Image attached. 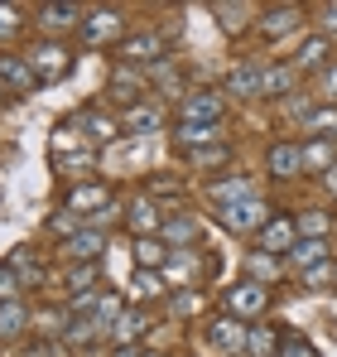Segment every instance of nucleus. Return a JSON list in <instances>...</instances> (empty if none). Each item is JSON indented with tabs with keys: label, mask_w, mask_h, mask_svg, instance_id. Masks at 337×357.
I'll list each match as a JSON object with an SVG mask.
<instances>
[{
	"label": "nucleus",
	"mask_w": 337,
	"mask_h": 357,
	"mask_svg": "<svg viewBox=\"0 0 337 357\" xmlns=\"http://www.w3.org/2000/svg\"><path fill=\"white\" fill-rule=\"evenodd\" d=\"M226 160H231V145H226V140L203 145V150H193V155H188V165H193V169H222Z\"/></svg>",
	"instance_id": "nucleus-38"
},
{
	"label": "nucleus",
	"mask_w": 337,
	"mask_h": 357,
	"mask_svg": "<svg viewBox=\"0 0 337 357\" xmlns=\"http://www.w3.org/2000/svg\"><path fill=\"white\" fill-rule=\"evenodd\" d=\"M207 198H212L217 213H222V208L241 203V198H256V188H251V178H246V174H226V178H212V183H207Z\"/></svg>",
	"instance_id": "nucleus-25"
},
{
	"label": "nucleus",
	"mask_w": 337,
	"mask_h": 357,
	"mask_svg": "<svg viewBox=\"0 0 337 357\" xmlns=\"http://www.w3.org/2000/svg\"><path fill=\"white\" fill-rule=\"evenodd\" d=\"M82 44H120L125 39V10H116V5H97V10H87V20H82Z\"/></svg>",
	"instance_id": "nucleus-6"
},
{
	"label": "nucleus",
	"mask_w": 337,
	"mask_h": 357,
	"mask_svg": "<svg viewBox=\"0 0 337 357\" xmlns=\"http://www.w3.org/2000/svg\"><path fill=\"white\" fill-rule=\"evenodd\" d=\"M333 285H337V261H333Z\"/></svg>",
	"instance_id": "nucleus-49"
},
{
	"label": "nucleus",
	"mask_w": 337,
	"mask_h": 357,
	"mask_svg": "<svg viewBox=\"0 0 337 357\" xmlns=\"http://www.w3.org/2000/svg\"><path fill=\"white\" fill-rule=\"evenodd\" d=\"M222 140V126H193V121H173V145L183 155L203 150V145H217Z\"/></svg>",
	"instance_id": "nucleus-24"
},
{
	"label": "nucleus",
	"mask_w": 337,
	"mask_h": 357,
	"mask_svg": "<svg viewBox=\"0 0 337 357\" xmlns=\"http://www.w3.org/2000/svg\"><path fill=\"white\" fill-rule=\"evenodd\" d=\"M34 15H39V29H44V34L72 29V24L82 29V20H87V10H82V5H72V0H49V5H39Z\"/></svg>",
	"instance_id": "nucleus-20"
},
{
	"label": "nucleus",
	"mask_w": 337,
	"mask_h": 357,
	"mask_svg": "<svg viewBox=\"0 0 337 357\" xmlns=\"http://www.w3.org/2000/svg\"><path fill=\"white\" fill-rule=\"evenodd\" d=\"M318 97H323L328 107H337V63L328 73H318Z\"/></svg>",
	"instance_id": "nucleus-45"
},
{
	"label": "nucleus",
	"mask_w": 337,
	"mask_h": 357,
	"mask_svg": "<svg viewBox=\"0 0 337 357\" xmlns=\"http://www.w3.org/2000/svg\"><path fill=\"white\" fill-rule=\"evenodd\" d=\"M337 165V140H328V135H313V140H304V174L313 169V174L323 178L328 169Z\"/></svg>",
	"instance_id": "nucleus-27"
},
{
	"label": "nucleus",
	"mask_w": 337,
	"mask_h": 357,
	"mask_svg": "<svg viewBox=\"0 0 337 357\" xmlns=\"http://www.w3.org/2000/svg\"><path fill=\"white\" fill-rule=\"evenodd\" d=\"M333 63H337V59H333V39H328L323 29H318V34H308V39L299 44V54H294V68H299V77H308V73L318 77V73H328Z\"/></svg>",
	"instance_id": "nucleus-15"
},
{
	"label": "nucleus",
	"mask_w": 337,
	"mask_h": 357,
	"mask_svg": "<svg viewBox=\"0 0 337 357\" xmlns=\"http://www.w3.org/2000/svg\"><path fill=\"white\" fill-rule=\"evenodd\" d=\"M145 357H168V353H145Z\"/></svg>",
	"instance_id": "nucleus-50"
},
{
	"label": "nucleus",
	"mask_w": 337,
	"mask_h": 357,
	"mask_svg": "<svg viewBox=\"0 0 337 357\" xmlns=\"http://www.w3.org/2000/svg\"><path fill=\"white\" fill-rule=\"evenodd\" d=\"M24 59H29V68H34L39 87H44V82H58V77H68V73H72V49H68V44H58V39H39Z\"/></svg>",
	"instance_id": "nucleus-2"
},
{
	"label": "nucleus",
	"mask_w": 337,
	"mask_h": 357,
	"mask_svg": "<svg viewBox=\"0 0 337 357\" xmlns=\"http://www.w3.org/2000/svg\"><path fill=\"white\" fill-rule=\"evenodd\" d=\"M5 97H10V92H5V87H0V102H5Z\"/></svg>",
	"instance_id": "nucleus-51"
},
{
	"label": "nucleus",
	"mask_w": 337,
	"mask_h": 357,
	"mask_svg": "<svg viewBox=\"0 0 337 357\" xmlns=\"http://www.w3.org/2000/svg\"><path fill=\"white\" fill-rule=\"evenodd\" d=\"M265 169H270V178H280V183L304 178V140H275L265 150Z\"/></svg>",
	"instance_id": "nucleus-10"
},
{
	"label": "nucleus",
	"mask_w": 337,
	"mask_h": 357,
	"mask_svg": "<svg viewBox=\"0 0 337 357\" xmlns=\"http://www.w3.org/2000/svg\"><path fill=\"white\" fill-rule=\"evenodd\" d=\"M72 121H77V130H82V135H87V140L97 145V150H102V145H116V140H120V116L102 112V107H82V112H77Z\"/></svg>",
	"instance_id": "nucleus-14"
},
{
	"label": "nucleus",
	"mask_w": 337,
	"mask_h": 357,
	"mask_svg": "<svg viewBox=\"0 0 337 357\" xmlns=\"http://www.w3.org/2000/svg\"><path fill=\"white\" fill-rule=\"evenodd\" d=\"M212 15H217V24H222L226 34H246L256 10H251V5H226V0H217V5H212Z\"/></svg>",
	"instance_id": "nucleus-33"
},
{
	"label": "nucleus",
	"mask_w": 337,
	"mask_h": 357,
	"mask_svg": "<svg viewBox=\"0 0 337 357\" xmlns=\"http://www.w3.org/2000/svg\"><path fill=\"white\" fill-rule=\"evenodd\" d=\"M164 39L155 34V29H140V34H125L120 44H116V63H125V68H155V63H164Z\"/></svg>",
	"instance_id": "nucleus-4"
},
{
	"label": "nucleus",
	"mask_w": 337,
	"mask_h": 357,
	"mask_svg": "<svg viewBox=\"0 0 337 357\" xmlns=\"http://www.w3.org/2000/svg\"><path fill=\"white\" fill-rule=\"evenodd\" d=\"M145 328H150V314H145V309H125L120 324H116L107 338H111L116 348H135V338H145Z\"/></svg>",
	"instance_id": "nucleus-29"
},
{
	"label": "nucleus",
	"mask_w": 337,
	"mask_h": 357,
	"mask_svg": "<svg viewBox=\"0 0 337 357\" xmlns=\"http://www.w3.org/2000/svg\"><path fill=\"white\" fill-rule=\"evenodd\" d=\"M323 15H328V29H323V34L333 39V29H337V0H333V5H323Z\"/></svg>",
	"instance_id": "nucleus-46"
},
{
	"label": "nucleus",
	"mask_w": 337,
	"mask_h": 357,
	"mask_svg": "<svg viewBox=\"0 0 337 357\" xmlns=\"http://www.w3.org/2000/svg\"><path fill=\"white\" fill-rule=\"evenodd\" d=\"M246 333H251V328H246V319H236V314H212V319H207V343H212V348H217V353H246Z\"/></svg>",
	"instance_id": "nucleus-11"
},
{
	"label": "nucleus",
	"mask_w": 337,
	"mask_h": 357,
	"mask_svg": "<svg viewBox=\"0 0 337 357\" xmlns=\"http://www.w3.org/2000/svg\"><path fill=\"white\" fill-rule=\"evenodd\" d=\"M0 87L10 97H29L39 87V77H34V68H29L24 54H0Z\"/></svg>",
	"instance_id": "nucleus-17"
},
{
	"label": "nucleus",
	"mask_w": 337,
	"mask_h": 357,
	"mask_svg": "<svg viewBox=\"0 0 337 357\" xmlns=\"http://www.w3.org/2000/svg\"><path fill=\"white\" fill-rule=\"evenodd\" d=\"M217 218H222V227H226V232L256 237V232H260V227H265V222H270L275 213H270V203H265V198H241V203H231V208H222Z\"/></svg>",
	"instance_id": "nucleus-5"
},
{
	"label": "nucleus",
	"mask_w": 337,
	"mask_h": 357,
	"mask_svg": "<svg viewBox=\"0 0 337 357\" xmlns=\"http://www.w3.org/2000/svg\"><path fill=\"white\" fill-rule=\"evenodd\" d=\"M304 5H265L260 10V20H256V29H260V39L265 44H280L284 34H294V29H304Z\"/></svg>",
	"instance_id": "nucleus-8"
},
{
	"label": "nucleus",
	"mask_w": 337,
	"mask_h": 357,
	"mask_svg": "<svg viewBox=\"0 0 337 357\" xmlns=\"http://www.w3.org/2000/svg\"><path fill=\"white\" fill-rule=\"evenodd\" d=\"M323 188H328V193H333V198H337V165H333V169H328V174H323Z\"/></svg>",
	"instance_id": "nucleus-47"
},
{
	"label": "nucleus",
	"mask_w": 337,
	"mask_h": 357,
	"mask_svg": "<svg viewBox=\"0 0 337 357\" xmlns=\"http://www.w3.org/2000/svg\"><path fill=\"white\" fill-rule=\"evenodd\" d=\"M120 314H125V299L111 295V290H102V299H97V314H92V319H97V328H102V333H111L116 324H120Z\"/></svg>",
	"instance_id": "nucleus-36"
},
{
	"label": "nucleus",
	"mask_w": 337,
	"mask_h": 357,
	"mask_svg": "<svg viewBox=\"0 0 337 357\" xmlns=\"http://www.w3.org/2000/svg\"><path fill=\"white\" fill-rule=\"evenodd\" d=\"M159 241H164L168 251H198V241H203V222H198L193 213H164Z\"/></svg>",
	"instance_id": "nucleus-13"
},
{
	"label": "nucleus",
	"mask_w": 337,
	"mask_h": 357,
	"mask_svg": "<svg viewBox=\"0 0 337 357\" xmlns=\"http://www.w3.org/2000/svg\"><path fill=\"white\" fill-rule=\"evenodd\" d=\"M256 251H265V256H289L294 251V241H299V227H294V213H275L260 232H256Z\"/></svg>",
	"instance_id": "nucleus-9"
},
{
	"label": "nucleus",
	"mask_w": 337,
	"mask_h": 357,
	"mask_svg": "<svg viewBox=\"0 0 337 357\" xmlns=\"http://www.w3.org/2000/svg\"><path fill=\"white\" fill-rule=\"evenodd\" d=\"M294 227L304 241H328L333 237V213L328 208H299L294 213Z\"/></svg>",
	"instance_id": "nucleus-26"
},
{
	"label": "nucleus",
	"mask_w": 337,
	"mask_h": 357,
	"mask_svg": "<svg viewBox=\"0 0 337 357\" xmlns=\"http://www.w3.org/2000/svg\"><path fill=\"white\" fill-rule=\"evenodd\" d=\"M10 271L19 275V285H44V275H49V266L34 256V246H15L10 251Z\"/></svg>",
	"instance_id": "nucleus-28"
},
{
	"label": "nucleus",
	"mask_w": 337,
	"mask_h": 357,
	"mask_svg": "<svg viewBox=\"0 0 337 357\" xmlns=\"http://www.w3.org/2000/svg\"><path fill=\"white\" fill-rule=\"evenodd\" d=\"M54 169L72 183L92 178V169H97V145L87 135H77V121H63L54 130Z\"/></svg>",
	"instance_id": "nucleus-1"
},
{
	"label": "nucleus",
	"mask_w": 337,
	"mask_h": 357,
	"mask_svg": "<svg viewBox=\"0 0 337 357\" xmlns=\"http://www.w3.org/2000/svg\"><path fill=\"white\" fill-rule=\"evenodd\" d=\"M19 290H24V285H19V275L10 271V261H0V304L19 299Z\"/></svg>",
	"instance_id": "nucleus-43"
},
{
	"label": "nucleus",
	"mask_w": 337,
	"mask_h": 357,
	"mask_svg": "<svg viewBox=\"0 0 337 357\" xmlns=\"http://www.w3.org/2000/svg\"><path fill=\"white\" fill-rule=\"evenodd\" d=\"M111 97L120 102V112H125V107H135V102H145V97H150V82H145V73H140V68H125V63H116V73H111Z\"/></svg>",
	"instance_id": "nucleus-19"
},
{
	"label": "nucleus",
	"mask_w": 337,
	"mask_h": 357,
	"mask_svg": "<svg viewBox=\"0 0 337 357\" xmlns=\"http://www.w3.org/2000/svg\"><path fill=\"white\" fill-rule=\"evenodd\" d=\"M198 304H203V290H198V285H193V290H173V299H168L173 314H193Z\"/></svg>",
	"instance_id": "nucleus-44"
},
{
	"label": "nucleus",
	"mask_w": 337,
	"mask_h": 357,
	"mask_svg": "<svg viewBox=\"0 0 337 357\" xmlns=\"http://www.w3.org/2000/svg\"><path fill=\"white\" fill-rule=\"evenodd\" d=\"M333 140H337V130H333Z\"/></svg>",
	"instance_id": "nucleus-52"
},
{
	"label": "nucleus",
	"mask_w": 337,
	"mask_h": 357,
	"mask_svg": "<svg viewBox=\"0 0 337 357\" xmlns=\"http://www.w3.org/2000/svg\"><path fill=\"white\" fill-rule=\"evenodd\" d=\"M222 97H241V102H256V97H260V63H236V68L226 73Z\"/></svg>",
	"instance_id": "nucleus-23"
},
{
	"label": "nucleus",
	"mask_w": 337,
	"mask_h": 357,
	"mask_svg": "<svg viewBox=\"0 0 337 357\" xmlns=\"http://www.w3.org/2000/svg\"><path fill=\"white\" fill-rule=\"evenodd\" d=\"M164 295H168L164 271H135L130 275V299L135 304H150V299H164Z\"/></svg>",
	"instance_id": "nucleus-30"
},
{
	"label": "nucleus",
	"mask_w": 337,
	"mask_h": 357,
	"mask_svg": "<svg viewBox=\"0 0 337 357\" xmlns=\"http://www.w3.org/2000/svg\"><path fill=\"white\" fill-rule=\"evenodd\" d=\"M246 353H251V357H275V353H280V333H275L270 324L251 328V333H246Z\"/></svg>",
	"instance_id": "nucleus-37"
},
{
	"label": "nucleus",
	"mask_w": 337,
	"mask_h": 357,
	"mask_svg": "<svg viewBox=\"0 0 337 357\" xmlns=\"http://www.w3.org/2000/svg\"><path fill=\"white\" fill-rule=\"evenodd\" d=\"M280 271H284L280 256H265V251H251V256H246V275H251L256 285H265V290L280 280Z\"/></svg>",
	"instance_id": "nucleus-32"
},
{
	"label": "nucleus",
	"mask_w": 337,
	"mask_h": 357,
	"mask_svg": "<svg viewBox=\"0 0 337 357\" xmlns=\"http://www.w3.org/2000/svg\"><path fill=\"white\" fill-rule=\"evenodd\" d=\"M63 208L77 213V218L107 213V208H111V183H102V178H82V183H72V188L63 193Z\"/></svg>",
	"instance_id": "nucleus-7"
},
{
	"label": "nucleus",
	"mask_w": 337,
	"mask_h": 357,
	"mask_svg": "<svg viewBox=\"0 0 337 357\" xmlns=\"http://www.w3.org/2000/svg\"><path fill=\"white\" fill-rule=\"evenodd\" d=\"M24 328H29V309H24V299L0 304V338H24Z\"/></svg>",
	"instance_id": "nucleus-34"
},
{
	"label": "nucleus",
	"mask_w": 337,
	"mask_h": 357,
	"mask_svg": "<svg viewBox=\"0 0 337 357\" xmlns=\"http://www.w3.org/2000/svg\"><path fill=\"white\" fill-rule=\"evenodd\" d=\"M168 246L159 237H135V271H164Z\"/></svg>",
	"instance_id": "nucleus-31"
},
{
	"label": "nucleus",
	"mask_w": 337,
	"mask_h": 357,
	"mask_svg": "<svg viewBox=\"0 0 337 357\" xmlns=\"http://www.w3.org/2000/svg\"><path fill=\"white\" fill-rule=\"evenodd\" d=\"M226 116V97L212 87H193L178 97V121H193V126H222Z\"/></svg>",
	"instance_id": "nucleus-3"
},
{
	"label": "nucleus",
	"mask_w": 337,
	"mask_h": 357,
	"mask_svg": "<svg viewBox=\"0 0 337 357\" xmlns=\"http://www.w3.org/2000/svg\"><path fill=\"white\" fill-rule=\"evenodd\" d=\"M102 246H107V237H102L97 227H82V232H72L68 241H58V251H63L68 266H97Z\"/></svg>",
	"instance_id": "nucleus-18"
},
{
	"label": "nucleus",
	"mask_w": 337,
	"mask_h": 357,
	"mask_svg": "<svg viewBox=\"0 0 337 357\" xmlns=\"http://www.w3.org/2000/svg\"><path fill=\"white\" fill-rule=\"evenodd\" d=\"M222 304H226V314H236V319H260L270 309V290L256 285V280H241V285H231L222 295Z\"/></svg>",
	"instance_id": "nucleus-12"
},
{
	"label": "nucleus",
	"mask_w": 337,
	"mask_h": 357,
	"mask_svg": "<svg viewBox=\"0 0 337 357\" xmlns=\"http://www.w3.org/2000/svg\"><path fill=\"white\" fill-rule=\"evenodd\" d=\"M289 261L299 266V271H308V266H318V261H333V246L328 241H294V251H289Z\"/></svg>",
	"instance_id": "nucleus-35"
},
{
	"label": "nucleus",
	"mask_w": 337,
	"mask_h": 357,
	"mask_svg": "<svg viewBox=\"0 0 337 357\" xmlns=\"http://www.w3.org/2000/svg\"><path fill=\"white\" fill-rule=\"evenodd\" d=\"M275 357H318V348H313L304 333L284 328V333H280V353H275Z\"/></svg>",
	"instance_id": "nucleus-40"
},
{
	"label": "nucleus",
	"mask_w": 337,
	"mask_h": 357,
	"mask_svg": "<svg viewBox=\"0 0 337 357\" xmlns=\"http://www.w3.org/2000/svg\"><path fill=\"white\" fill-rule=\"evenodd\" d=\"M299 280H304L308 290H313V285H318V290H328V285H333V261H318V266L299 271Z\"/></svg>",
	"instance_id": "nucleus-41"
},
{
	"label": "nucleus",
	"mask_w": 337,
	"mask_h": 357,
	"mask_svg": "<svg viewBox=\"0 0 337 357\" xmlns=\"http://www.w3.org/2000/svg\"><path fill=\"white\" fill-rule=\"evenodd\" d=\"M111 357H145V353H135V348H116Z\"/></svg>",
	"instance_id": "nucleus-48"
},
{
	"label": "nucleus",
	"mask_w": 337,
	"mask_h": 357,
	"mask_svg": "<svg viewBox=\"0 0 337 357\" xmlns=\"http://www.w3.org/2000/svg\"><path fill=\"white\" fill-rule=\"evenodd\" d=\"M24 29V10L19 5H0V39H15Z\"/></svg>",
	"instance_id": "nucleus-42"
},
{
	"label": "nucleus",
	"mask_w": 337,
	"mask_h": 357,
	"mask_svg": "<svg viewBox=\"0 0 337 357\" xmlns=\"http://www.w3.org/2000/svg\"><path fill=\"white\" fill-rule=\"evenodd\" d=\"M125 227H130L135 237H159V227H164V208H159V203L145 193V198H135V203H130Z\"/></svg>",
	"instance_id": "nucleus-21"
},
{
	"label": "nucleus",
	"mask_w": 337,
	"mask_h": 357,
	"mask_svg": "<svg viewBox=\"0 0 337 357\" xmlns=\"http://www.w3.org/2000/svg\"><path fill=\"white\" fill-rule=\"evenodd\" d=\"M63 333H68V343H82V348H87L102 328H97V319H87V314H82V319H77V314H68V319H63Z\"/></svg>",
	"instance_id": "nucleus-39"
},
{
	"label": "nucleus",
	"mask_w": 337,
	"mask_h": 357,
	"mask_svg": "<svg viewBox=\"0 0 337 357\" xmlns=\"http://www.w3.org/2000/svg\"><path fill=\"white\" fill-rule=\"evenodd\" d=\"M120 130H130V135H159V130H164V107H159V97H145V102L125 107V112H120Z\"/></svg>",
	"instance_id": "nucleus-16"
},
{
	"label": "nucleus",
	"mask_w": 337,
	"mask_h": 357,
	"mask_svg": "<svg viewBox=\"0 0 337 357\" xmlns=\"http://www.w3.org/2000/svg\"><path fill=\"white\" fill-rule=\"evenodd\" d=\"M299 87L294 63H260V97H289Z\"/></svg>",
	"instance_id": "nucleus-22"
}]
</instances>
